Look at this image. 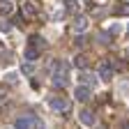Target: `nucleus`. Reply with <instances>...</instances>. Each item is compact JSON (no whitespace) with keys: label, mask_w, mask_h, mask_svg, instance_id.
Returning <instances> with one entry per match:
<instances>
[{"label":"nucleus","mask_w":129,"mask_h":129,"mask_svg":"<svg viewBox=\"0 0 129 129\" xmlns=\"http://www.w3.org/2000/svg\"><path fill=\"white\" fill-rule=\"evenodd\" d=\"M5 81H7V83H16V81H19V72H7Z\"/></svg>","instance_id":"obj_15"},{"label":"nucleus","mask_w":129,"mask_h":129,"mask_svg":"<svg viewBox=\"0 0 129 129\" xmlns=\"http://www.w3.org/2000/svg\"><path fill=\"white\" fill-rule=\"evenodd\" d=\"M9 28H12V25H9L7 21H3V23H0V32H9Z\"/></svg>","instance_id":"obj_17"},{"label":"nucleus","mask_w":129,"mask_h":129,"mask_svg":"<svg viewBox=\"0 0 129 129\" xmlns=\"http://www.w3.org/2000/svg\"><path fill=\"white\" fill-rule=\"evenodd\" d=\"M113 14H118V16H129V3H122V5H118L115 9H113Z\"/></svg>","instance_id":"obj_12"},{"label":"nucleus","mask_w":129,"mask_h":129,"mask_svg":"<svg viewBox=\"0 0 129 129\" xmlns=\"http://www.w3.org/2000/svg\"><path fill=\"white\" fill-rule=\"evenodd\" d=\"M12 12H14L12 0H0V16H9Z\"/></svg>","instance_id":"obj_7"},{"label":"nucleus","mask_w":129,"mask_h":129,"mask_svg":"<svg viewBox=\"0 0 129 129\" xmlns=\"http://www.w3.org/2000/svg\"><path fill=\"white\" fill-rule=\"evenodd\" d=\"M78 120L83 122L85 127H92V124L97 122V118H94V113H92L90 108H81V111H78Z\"/></svg>","instance_id":"obj_4"},{"label":"nucleus","mask_w":129,"mask_h":129,"mask_svg":"<svg viewBox=\"0 0 129 129\" xmlns=\"http://www.w3.org/2000/svg\"><path fill=\"white\" fill-rule=\"evenodd\" d=\"M74 99H76V102H88V99H90V88H88L85 83L76 85V88H74Z\"/></svg>","instance_id":"obj_3"},{"label":"nucleus","mask_w":129,"mask_h":129,"mask_svg":"<svg viewBox=\"0 0 129 129\" xmlns=\"http://www.w3.org/2000/svg\"><path fill=\"white\" fill-rule=\"evenodd\" d=\"M19 129H32V127H44V120L42 118H37L35 113H25V115H21V118H16V122H14Z\"/></svg>","instance_id":"obj_1"},{"label":"nucleus","mask_w":129,"mask_h":129,"mask_svg":"<svg viewBox=\"0 0 129 129\" xmlns=\"http://www.w3.org/2000/svg\"><path fill=\"white\" fill-rule=\"evenodd\" d=\"M28 44H32V46H37V48H39V51H42V48L46 46V42H44V39H42L39 35H30V39H28Z\"/></svg>","instance_id":"obj_9"},{"label":"nucleus","mask_w":129,"mask_h":129,"mask_svg":"<svg viewBox=\"0 0 129 129\" xmlns=\"http://www.w3.org/2000/svg\"><path fill=\"white\" fill-rule=\"evenodd\" d=\"M64 5H67V9H69V12H76V9H78V3H76V0H67Z\"/></svg>","instance_id":"obj_16"},{"label":"nucleus","mask_w":129,"mask_h":129,"mask_svg":"<svg viewBox=\"0 0 129 129\" xmlns=\"http://www.w3.org/2000/svg\"><path fill=\"white\" fill-rule=\"evenodd\" d=\"M88 25H90V21H88V16H83V14H78L74 19V32H85Z\"/></svg>","instance_id":"obj_5"},{"label":"nucleus","mask_w":129,"mask_h":129,"mask_svg":"<svg viewBox=\"0 0 129 129\" xmlns=\"http://www.w3.org/2000/svg\"><path fill=\"white\" fill-rule=\"evenodd\" d=\"M78 78H81V83H90V85H94V76L90 74V72H78Z\"/></svg>","instance_id":"obj_10"},{"label":"nucleus","mask_w":129,"mask_h":129,"mask_svg":"<svg viewBox=\"0 0 129 129\" xmlns=\"http://www.w3.org/2000/svg\"><path fill=\"white\" fill-rule=\"evenodd\" d=\"M120 88H122V92H124V94H127V92H129V83H127V81H124V83H122V85H120Z\"/></svg>","instance_id":"obj_19"},{"label":"nucleus","mask_w":129,"mask_h":129,"mask_svg":"<svg viewBox=\"0 0 129 129\" xmlns=\"http://www.w3.org/2000/svg\"><path fill=\"white\" fill-rule=\"evenodd\" d=\"M48 106H51L53 111H58V113H67V111L72 108V104H69V99H64V97H60V94H55V97H51V99H48Z\"/></svg>","instance_id":"obj_2"},{"label":"nucleus","mask_w":129,"mask_h":129,"mask_svg":"<svg viewBox=\"0 0 129 129\" xmlns=\"http://www.w3.org/2000/svg\"><path fill=\"white\" fill-rule=\"evenodd\" d=\"M23 12H25V16H28V19H32V16L37 14V7H35V3H25V5H23Z\"/></svg>","instance_id":"obj_13"},{"label":"nucleus","mask_w":129,"mask_h":129,"mask_svg":"<svg viewBox=\"0 0 129 129\" xmlns=\"http://www.w3.org/2000/svg\"><path fill=\"white\" fill-rule=\"evenodd\" d=\"M0 97H5V88H0Z\"/></svg>","instance_id":"obj_20"},{"label":"nucleus","mask_w":129,"mask_h":129,"mask_svg":"<svg viewBox=\"0 0 129 129\" xmlns=\"http://www.w3.org/2000/svg\"><path fill=\"white\" fill-rule=\"evenodd\" d=\"M111 32H115V35H118V32H120V25H118V23H113V25H111Z\"/></svg>","instance_id":"obj_18"},{"label":"nucleus","mask_w":129,"mask_h":129,"mask_svg":"<svg viewBox=\"0 0 129 129\" xmlns=\"http://www.w3.org/2000/svg\"><path fill=\"white\" fill-rule=\"evenodd\" d=\"M25 60H37L39 58V48L37 46H32V44H28V48H25Z\"/></svg>","instance_id":"obj_8"},{"label":"nucleus","mask_w":129,"mask_h":129,"mask_svg":"<svg viewBox=\"0 0 129 129\" xmlns=\"http://www.w3.org/2000/svg\"><path fill=\"white\" fill-rule=\"evenodd\" d=\"M74 64H76L78 69H85V64H88V58H85V55H76V58H74Z\"/></svg>","instance_id":"obj_14"},{"label":"nucleus","mask_w":129,"mask_h":129,"mask_svg":"<svg viewBox=\"0 0 129 129\" xmlns=\"http://www.w3.org/2000/svg\"><path fill=\"white\" fill-rule=\"evenodd\" d=\"M99 78L104 81V83H111V78H113V64L104 62L102 67H99Z\"/></svg>","instance_id":"obj_6"},{"label":"nucleus","mask_w":129,"mask_h":129,"mask_svg":"<svg viewBox=\"0 0 129 129\" xmlns=\"http://www.w3.org/2000/svg\"><path fill=\"white\" fill-rule=\"evenodd\" d=\"M21 74H25V76H32V74H35V64H32V60H28V62L21 64Z\"/></svg>","instance_id":"obj_11"}]
</instances>
